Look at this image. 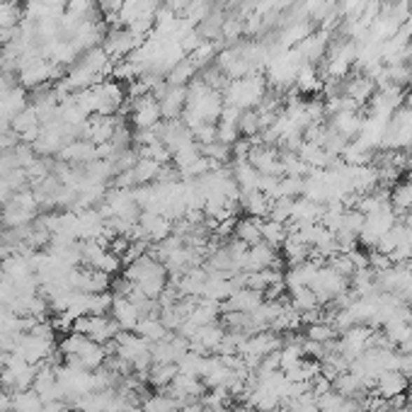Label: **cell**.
Masks as SVG:
<instances>
[{
	"label": "cell",
	"instance_id": "1",
	"mask_svg": "<svg viewBox=\"0 0 412 412\" xmlns=\"http://www.w3.org/2000/svg\"><path fill=\"white\" fill-rule=\"evenodd\" d=\"M109 318L119 325V330L134 332L136 325H139V320H141V313L126 296H114L112 308H109Z\"/></svg>",
	"mask_w": 412,
	"mask_h": 412
},
{
	"label": "cell",
	"instance_id": "2",
	"mask_svg": "<svg viewBox=\"0 0 412 412\" xmlns=\"http://www.w3.org/2000/svg\"><path fill=\"white\" fill-rule=\"evenodd\" d=\"M376 390L383 400H393L398 395H405V390H410V378L403 371H381L376 378Z\"/></svg>",
	"mask_w": 412,
	"mask_h": 412
},
{
	"label": "cell",
	"instance_id": "3",
	"mask_svg": "<svg viewBox=\"0 0 412 412\" xmlns=\"http://www.w3.org/2000/svg\"><path fill=\"white\" fill-rule=\"evenodd\" d=\"M73 357L81 359V364L88 369V371H95V369L104 366L109 352H107V345H102V342H95V340H90V337H88V340L83 342L81 352L73 354Z\"/></svg>",
	"mask_w": 412,
	"mask_h": 412
},
{
	"label": "cell",
	"instance_id": "4",
	"mask_svg": "<svg viewBox=\"0 0 412 412\" xmlns=\"http://www.w3.org/2000/svg\"><path fill=\"white\" fill-rule=\"evenodd\" d=\"M134 332H136L139 337H144L146 342H151V345L167 340V337L172 335V332L167 330V325L160 320V313H158V315H146V318H141Z\"/></svg>",
	"mask_w": 412,
	"mask_h": 412
},
{
	"label": "cell",
	"instance_id": "5",
	"mask_svg": "<svg viewBox=\"0 0 412 412\" xmlns=\"http://www.w3.org/2000/svg\"><path fill=\"white\" fill-rule=\"evenodd\" d=\"M240 206H242V211H245V216H252V219H267L269 209H272V199H269L265 192L255 189V192L240 194Z\"/></svg>",
	"mask_w": 412,
	"mask_h": 412
},
{
	"label": "cell",
	"instance_id": "6",
	"mask_svg": "<svg viewBox=\"0 0 412 412\" xmlns=\"http://www.w3.org/2000/svg\"><path fill=\"white\" fill-rule=\"evenodd\" d=\"M262 219H252V216H242L238 219L235 228H233V238H238L240 242H245L247 247L262 242V228H260Z\"/></svg>",
	"mask_w": 412,
	"mask_h": 412
},
{
	"label": "cell",
	"instance_id": "7",
	"mask_svg": "<svg viewBox=\"0 0 412 412\" xmlns=\"http://www.w3.org/2000/svg\"><path fill=\"white\" fill-rule=\"evenodd\" d=\"M41 410H44V400L36 395L34 388L10 393V412H41Z\"/></svg>",
	"mask_w": 412,
	"mask_h": 412
},
{
	"label": "cell",
	"instance_id": "8",
	"mask_svg": "<svg viewBox=\"0 0 412 412\" xmlns=\"http://www.w3.org/2000/svg\"><path fill=\"white\" fill-rule=\"evenodd\" d=\"M177 373H179L177 364H151V369L146 373V383L158 390H165L167 385L175 381Z\"/></svg>",
	"mask_w": 412,
	"mask_h": 412
},
{
	"label": "cell",
	"instance_id": "9",
	"mask_svg": "<svg viewBox=\"0 0 412 412\" xmlns=\"http://www.w3.org/2000/svg\"><path fill=\"white\" fill-rule=\"evenodd\" d=\"M390 206H393V211L398 216H405L408 211H412V182H395L393 187H390Z\"/></svg>",
	"mask_w": 412,
	"mask_h": 412
},
{
	"label": "cell",
	"instance_id": "10",
	"mask_svg": "<svg viewBox=\"0 0 412 412\" xmlns=\"http://www.w3.org/2000/svg\"><path fill=\"white\" fill-rule=\"evenodd\" d=\"M260 228H262V240H265L267 245L282 250L284 240H287V235H289V224H279V221H274V219H262Z\"/></svg>",
	"mask_w": 412,
	"mask_h": 412
},
{
	"label": "cell",
	"instance_id": "11",
	"mask_svg": "<svg viewBox=\"0 0 412 412\" xmlns=\"http://www.w3.org/2000/svg\"><path fill=\"white\" fill-rule=\"evenodd\" d=\"M340 337V332L335 330V325L327 323V320H315V323H308L305 325V340L310 342H320V345H325V342H332Z\"/></svg>",
	"mask_w": 412,
	"mask_h": 412
},
{
	"label": "cell",
	"instance_id": "12",
	"mask_svg": "<svg viewBox=\"0 0 412 412\" xmlns=\"http://www.w3.org/2000/svg\"><path fill=\"white\" fill-rule=\"evenodd\" d=\"M160 163H156L153 158H139V163H136L131 170H134V177H136V187L139 184H151L158 179V172H160Z\"/></svg>",
	"mask_w": 412,
	"mask_h": 412
},
{
	"label": "cell",
	"instance_id": "13",
	"mask_svg": "<svg viewBox=\"0 0 412 412\" xmlns=\"http://www.w3.org/2000/svg\"><path fill=\"white\" fill-rule=\"evenodd\" d=\"M129 412H144V408H141V405H139V408H131Z\"/></svg>",
	"mask_w": 412,
	"mask_h": 412
}]
</instances>
